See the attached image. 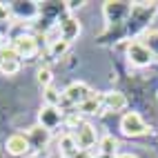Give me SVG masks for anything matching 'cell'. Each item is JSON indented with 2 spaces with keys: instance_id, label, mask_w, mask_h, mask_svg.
Segmentation results:
<instances>
[{
  "instance_id": "obj_1",
  "label": "cell",
  "mask_w": 158,
  "mask_h": 158,
  "mask_svg": "<svg viewBox=\"0 0 158 158\" xmlns=\"http://www.w3.org/2000/svg\"><path fill=\"white\" fill-rule=\"evenodd\" d=\"M120 131L129 138H138V136H145L149 131V127H147V123L143 120V116L138 111H127L120 118Z\"/></svg>"
},
{
  "instance_id": "obj_2",
  "label": "cell",
  "mask_w": 158,
  "mask_h": 158,
  "mask_svg": "<svg viewBox=\"0 0 158 158\" xmlns=\"http://www.w3.org/2000/svg\"><path fill=\"white\" fill-rule=\"evenodd\" d=\"M14 51L18 54V58H34L38 54V40L36 36H31V34H20L14 38V43H11Z\"/></svg>"
},
{
  "instance_id": "obj_3",
  "label": "cell",
  "mask_w": 158,
  "mask_h": 158,
  "mask_svg": "<svg viewBox=\"0 0 158 158\" xmlns=\"http://www.w3.org/2000/svg\"><path fill=\"white\" fill-rule=\"evenodd\" d=\"M73 138H76V145H78V149L82 152H89L94 145L98 143V134H96V127L89 123H82L78 129H73Z\"/></svg>"
},
{
  "instance_id": "obj_4",
  "label": "cell",
  "mask_w": 158,
  "mask_h": 158,
  "mask_svg": "<svg viewBox=\"0 0 158 158\" xmlns=\"http://www.w3.org/2000/svg\"><path fill=\"white\" fill-rule=\"evenodd\" d=\"M91 89L85 85V82H71V85L62 91V102L60 105H80L82 100H87L89 96H91Z\"/></svg>"
},
{
  "instance_id": "obj_5",
  "label": "cell",
  "mask_w": 158,
  "mask_h": 158,
  "mask_svg": "<svg viewBox=\"0 0 158 158\" xmlns=\"http://www.w3.org/2000/svg\"><path fill=\"white\" fill-rule=\"evenodd\" d=\"M127 58L136 67H147L154 60V54H152V49L147 47L145 43H131L127 47Z\"/></svg>"
},
{
  "instance_id": "obj_6",
  "label": "cell",
  "mask_w": 158,
  "mask_h": 158,
  "mask_svg": "<svg viewBox=\"0 0 158 158\" xmlns=\"http://www.w3.org/2000/svg\"><path fill=\"white\" fill-rule=\"evenodd\" d=\"M102 14H105V20L107 23H123L125 18L131 14V5L129 2H105L102 5Z\"/></svg>"
},
{
  "instance_id": "obj_7",
  "label": "cell",
  "mask_w": 158,
  "mask_h": 158,
  "mask_svg": "<svg viewBox=\"0 0 158 158\" xmlns=\"http://www.w3.org/2000/svg\"><path fill=\"white\" fill-rule=\"evenodd\" d=\"M0 71L5 76H16L20 71V58L14 51V47H2L0 49Z\"/></svg>"
},
{
  "instance_id": "obj_8",
  "label": "cell",
  "mask_w": 158,
  "mask_h": 158,
  "mask_svg": "<svg viewBox=\"0 0 158 158\" xmlns=\"http://www.w3.org/2000/svg\"><path fill=\"white\" fill-rule=\"evenodd\" d=\"M5 149H7L9 156H14V158L27 156L29 149H31V145L27 140V134H11L7 138V143H5Z\"/></svg>"
},
{
  "instance_id": "obj_9",
  "label": "cell",
  "mask_w": 158,
  "mask_h": 158,
  "mask_svg": "<svg viewBox=\"0 0 158 158\" xmlns=\"http://www.w3.org/2000/svg\"><path fill=\"white\" fill-rule=\"evenodd\" d=\"M62 123V109L60 107H49V105H45L43 109L38 111V125L45 129H56L58 125Z\"/></svg>"
},
{
  "instance_id": "obj_10",
  "label": "cell",
  "mask_w": 158,
  "mask_h": 158,
  "mask_svg": "<svg viewBox=\"0 0 158 158\" xmlns=\"http://www.w3.org/2000/svg\"><path fill=\"white\" fill-rule=\"evenodd\" d=\"M27 140H29V145H31V149H45V147L49 145V140H51V131L49 129H45V127H40V125H34L29 131H27Z\"/></svg>"
},
{
  "instance_id": "obj_11",
  "label": "cell",
  "mask_w": 158,
  "mask_h": 158,
  "mask_svg": "<svg viewBox=\"0 0 158 158\" xmlns=\"http://www.w3.org/2000/svg\"><path fill=\"white\" fill-rule=\"evenodd\" d=\"M78 36H80V23H78L76 18L69 16V18H65V20L58 25V38H60V40H65V43L71 45Z\"/></svg>"
},
{
  "instance_id": "obj_12",
  "label": "cell",
  "mask_w": 158,
  "mask_h": 158,
  "mask_svg": "<svg viewBox=\"0 0 158 158\" xmlns=\"http://www.w3.org/2000/svg\"><path fill=\"white\" fill-rule=\"evenodd\" d=\"M127 107V98H125V94L120 91H107L102 94V109L107 111H123Z\"/></svg>"
},
{
  "instance_id": "obj_13",
  "label": "cell",
  "mask_w": 158,
  "mask_h": 158,
  "mask_svg": "<svg viewBox=\"0 0 158 158\" xmlns=\"http://www.w3.org/2000/svg\"><path fill=\"white\" fill-rule=\"evenodd\" d=\"M58 152H60L62 158H71V156H76L80 152L78 145H76V138H73V134H62L58 138Z\"/></svg>"
},
{
  "instance_id": "obj_14",
  "label": "cell",
  "mask_w": 158,
  "mask_h": 158,
  "mask_svg": "<svg viewBox=\"0 0 158 158\" xmlns=\"http://www.w3.org/2000/svg\"><path fill=\"white\" fill-rule=\"evenodd\" d=\"M9 9L18 18H36L38 16V5L36 2H11Z\"/></svg>"
},
{
  "instance_id": "obj_15",
  "label": "cell",
  "mask_w": 158,
  "mask_h": 158,
  "mask_svg": "<svg viewBox=\"0 0 158 158\" xmlns=\"http://www.w3.org/2000/svg\"><path fill=\"white\" fill-rule=\"evenodd\" d=\"M100 109H102V96H98V94H91L87 100H82V102L78 105V111H80V114H87V116L98 114Z\"/></svg>"
},
{
  "instance_id": "obj_16",
  "label": "cell",
  "mask_w": 158,
  "mask_h": 158,
  "mask_svg": "<svg viewBox=\"0 0 158 158\" xmlns=\"http://www.w3.org/2000/svg\"><path fill=\"white\" fill-rule=\"evenodd\" d=\"M98 147H100L102 156H114L116 152H118V138H114V136H102Z\"/></svg>"
},
{
  "instance_id": "obj_17",
  "label": "cell",
  "mask_w": 158,
  "mask_h": 158,
  "mask_svg": "<svg viewBox=\"0 0 158 158\" xmlns=\"http://www.w3.org/2000/svg\"><path fill=\"white\" fill-rule=\"evenodd\" d=\"M62 102V94L54 89V85L45 89V105H49V107H60Z\"/></svg>"
},
{
  "instance_id": "obj_18",
  "label": "cell",
  "mask_w": 158,
  "mask_h": 158,
  "mask_svg": "<svg viewBox=\"0 0 158 158\" xmlns=\"http://www.w3.org/2000/svg\"><path fill=\"white\" fill-rule=\"evenodd\" d=\"M51 82H54V73H51V69L49 67H40L38 69V85L43 89H47V87H51Z\"/></svg>"
},
{
  "instance_id": "obj_19",
  "label": "cell",
  "mask_w": 158,
  "mask_h": 158,
  "mask_svg": "<svg viewBox=\"0 0 158 158\" xmlns=\"http://www.w3.org/2000/svg\"><path fill=\"white\" fill-rule=\"evenodd\" d=\"M49 45H51V54L54 56H62L67 51V47H69V43H65V40H60V38L49 40Z\"/></svg>"
},
{
  "instance_id": "obj_20",
  "label": "cell",
  "mask_w": 158,
  "mask_h": 158,
  "mask_svg": "<svg viewBox=\"0 0 158 158\" xmlns=\"http://www.w3.org/2000/svg\"><path fill=\"white\" fill-rule=\"evenodd\" d=\"M145 45L152 49V54H154V56L158 54V31H152V34H147V36H145Z\"/></svg>"
},
{
  "instance_id": "obj_21",
  "label": "cell",
  "mask_w": 158,
  "mask_h": 158,
  "mask_svg": "<svg viewBox=\"0 0 158 158\" xmlns=\"http://www.w3.org/2000/svg\"><path fill=\"white\" fill-rule=\"evenodd\" d=\"M9 16H11V9H9L5 2H0V23H5V20H9Z\"/></svg>"
},
{
  "instance_id": "obj_22",
  "label": "cell",
  "mask_w": 158,
  "mask_h": 158,
  "mask_svg": "<svg viewBox=\"0 0 158 158\" xmlns=\"http://www.w3.org/2000/svg\"><path fill=\"white\" fill-rule=\"evenodd\" d=\"M71 158H91V154H89V152H82V149H80V152H78L76 156H71Z\"/></svg>"
},
{
  "instance_id": "obj_23",
  "label": "cell",
  "mask_w": 158,
  "mask_h": 158,
  "mask_svg": "<svg viewBox=\"0 0 158 158\" xmlns=\"http://www.w3.org/2000/svg\"><path fill=\"white\" fill-rule=\"evenodd\" d=\"M116 158H138V156H134V154H118Z\"/></svg>"
},
{
  "instance_id": "obj_24",
  "label": "cell",
  "mask_w": 158,
  "mask_h": 158,
  "mask_svg": "<svg viewBox=\"0 0 158 158\" xmlns=\"http://www.w3.org/2000/svg\"><path fill=\"white\" fill-rule=\"evenodd\" d=\"M0 49H2V47H0Z\"/></svg>"
}]
</instances>
